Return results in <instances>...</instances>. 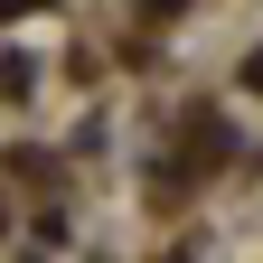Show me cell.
<instances>
[{
  "mask_svg": "<svg viewBox=\"0 0 263 263\" xmlns=\"http://www.w3.org/2000/svg\"><path fill=\"white\" fill-rule=\"evenodd\" d=\"M10 10H19V0H0V19H10Z\"/></svg>",
  "mask_w": 263,
  "mask_h": 263,
  "instance_id": "6da1fadb",
  "label": "cell"
},
{
  "mask_svg": "<svg viewBox=\"0 0 263 263\" xmlns=\"http://www.w3.org/2000/svg\"><path fill=\"white\" fill-rule=\"evenodd\" d=\"M151 10H179V0H151Z\"/></svg>",
  "mask_w": 263,
  "mask_h": 263,
  "instance_id": "7a4b0ae2",
  "label": "cell"
}]
</instances>
